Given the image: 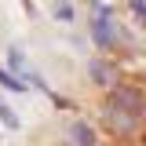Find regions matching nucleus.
<instances>
[{
  "mask_svg": "<svg viewBox=\"0 0 146 146\" xmlns=\"http://www.w3.org/2000/svg\"><path fill=\"white\" fill-rule=\"evenodd\" d=\"M91 77L99 80V88H113V84H117V77H113V73H110L102 62H95V66H91Z\"/></svg>",
  "mask_w": 146,
  "mask_h": 146,
  "instance_id": "39448f33",
  "label": "nucleus"
},
{
  "mask_svg": "<svg viewBox=\"0 0 146 146\" xmlns=\"http://www.w3.org/2000/svg\"><path fill=\"white\" fill-rule=\"evenodd\" d=\"M66 143L70 146H95V131H91L88 121H70V128H66Z\"/></svg>",
  "mask_w": 146,
  "mask_h": 146,
  "instance_id": "7ed1b4c3",
  "label": "nucleus"
},
{
  "mask_svg": "<svg viewBox=\"0 0 146 146\" xmlns=\"http://www.w3.org/2000/svg\"><path fill=\"white\" fill-rule=\"evenodd\" d=\"M51 15L62 22H73V0H51Z\"/></svg>",
  "mask_w": 146,
  "mask_h": 146,
  "instance_id": "423d86ee",
  "label": "nucleus"
},
{
  "mask_svg": "<svg viewBox=\"0 0 146 146\" xmlns=\"http://www.w3.org/2000/svg\"><path fill=\"white\" fill-rule=\"evenodd\" d=\"M7 62H11V70H15V80H18V84H26V80L33 77V70H26V58H22V51H18V48H11V51H7Z\"/></svg>",
  "mask_w": 146,
  "mask_h": 146,
  "instance_id": "20e7f679",
  "label": "nucleus"
},
{
  "mask_svg": "<svg viewBox=\"0 0 146 146\" xmlns=\"http://www.w3.org/2000/svg\"><path fill=\"white\" fill-rule=\"evenodd\" d=\"M0 84H4V88H7V91H26V88H22V84H18V80H15V77L7 73V70H0Z\"/></svg>",
  "mask_w": 146,
  "mask_h": 146,
  "instance_id": "0eeeda50",
  "label": "nucleus"
},
{
  "mask_svg": "<svg viewBox=\"0 0 146 146\" xmlns=\"http://www.w3.org/2000/svg\"><path fill=\"white\" fill-rule=\"evenodd\" d=\"M99 121L113 139H131L143 128V88L139 80H117L106 88L102 106H99Z\"/></svg>",
  "mask_w": 146,
  "mask_h": 146,
  "instance_id": "f257e3e1",
  "label": "nucleus"
},
{
  "mask_svg": "<svg viewBox=\"0 0 146 146\" xmlns=\"http://www.w3.org/2000/svg\"><path fill=\"white\" fill-rule=\"evenodd\" d=\"M128 7H131V15H135V22H143V0H128Z\"/></svg>",
  "mask_w": 146,
  "mask_h": 146,
  "instance_id": "6e6552de",
  "label": "nucleus"
},
{
  "mask_svg": "<svg viewBox=\"0 0 146 146\" xmlns=\"http://www.w3.org/2000/svg\"><path fill=\"white\" fill-rule=\"evenodd\" d=\"M0 117L7 121V128H15V124H18V121H15V113H11V110H7V106H0Z\"/></svg>",
  "mask_w": 146,
  "mask_h": 146,
  "instance_id": "1a4fd4ad",
  "label": "nucleus"
},
{
  "mask_svg": "<svg viewBox=\"0 0 146 146\" xmlns=\"http://www.w3.org/2000/svg\"><path fill=\"white\" fill-rule=\"evenodd\" d=\"M88 29H91V40L102 51H113L121 44V18L106 0H91L88 4Z\"/></svg>",
  "mask_w": 146,
  "mask_h": 146,
  "instance_id": "f03ea898",
  "label": "nucleus"
}]
</instances>
